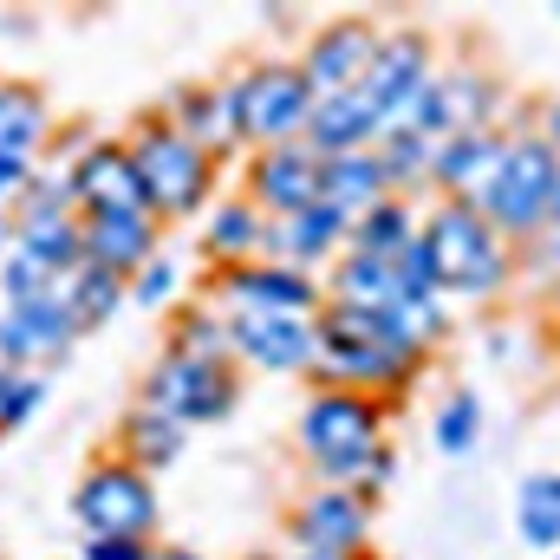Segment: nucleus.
<instances>
[{"label":"nucleus","instance_id":"aec40b11","mask_svg":"<svg viewBox=\"0 0 560 560\" xmlns=\"http://www.w3.org/2000/svg\"><path fill=\"white\" fill-rule=\"evenodd\" d=\"M150 255H163V222H150V215H105V222H85V235H79V261L118 275L125 287Z\"/></svg>","mask_w":560,"mask_h":560},{"label":"nucleus","instance_id":"473e14b6","mask_svg":"<svg viewBox=\"0 0 560 560\" xmlns=\"http://www.w3.org/2000/svg\"><path fill=\"white\" fill-rule=\"evenodd\" d=\"M39 405H46V378L39 372H20V365H0V430L33 423Z\"/></svg>","mask_w":560,"mask_h":560},{"label":"nucleus","instance_id":"f8f14e48","mask_svg":"<svg viewBox=\"0 0 560 560\" xmlns=\"http://www.w3.org/2000/svg\"><path fill=\"white\" fill-rule=\"evenodd\" d=\"M229 359L275 372V378H313L319 365V313H222Z\"/></svg>","mask_w":560,"mask_h":560},{"label":"nucleus","instance_id":"f03ea898","mask_svg":"<svg viewBox=\"0 0 560 560\" xmlns=\"http://www.w3.org/2000/svg\"><path fill=\"white\" fill-rule=\"evenodd\" d=\"M430 365L423 352H411L385 319L372 313H346V306H319V365H313V385H332V392H359V398H405L418 385V372Z\"/></svg>","mask_w":560,"mask_h":560},{"label":"nucleus","instance_id":"9b49d317","mask_svg":"<svg viewBox=\"0 0 560 560\" xmlns=\"http://www.w3.org/2000/svg\"><path fill=\"white\" fill-rule=\"evenodd\" d=\"M59 183H66V202H72V215L79 222H105V215H150V202H143V183H138V163H131V150L125 138H92L66 170H59ZM156 222V215H150Z\"/></svg>","mask_w":560,"mask_h":560},{"label":"nucleus","instance_id":"a211bd4d","mask_svg":"<svg viewBox=\"0 0 560 560\" xmlns=\"http://www.w3.org/2000/svg\"><path fill=\"white\" fill-rule=\"evenodd\" d=\"M339 255H346V222L326 215L319 202H313V209H293V215H268V248H261V261L319 275V268H332Z\"/></svg>","mask_w":560,"mask_h":560},{"label":"nucleus","instance_id":"ddd939ff","mask_svg":"<svg viewBox=\"0 0 560 560\" xmlns=\"http://www.w3.org/2000/svg\"><path fill=\"white\" fill-rule=\"evenodd\" d=\"M209 306L215 313H319L326 287L319 275L275 268V261H242V268H209Z\"/></svg>","mask_w":560,"mask_h":560},{"label":"nucleus","instance_id":"393cba45","mask_svg":"<svg viewBox=\"0 0 560 560\" xmlns=\"http://www.w3.org/2000/svg\"><path fill=\"white\" fill-rule=\"evenodd\" d=\"M183 443H189V430L176 418H163L156 405H131L125 411V423H118V450L112 456H125L131 469H143V476H156V469H170L176 456H183Z\"/></svg>","mask_w":560,"mask_h":560},{"label":"nucleus","instance_id":"4be33fe9","mask_svg":"<svg viewBox=\"0 0 560 560\" xmlns=\"http://www.w3.org/2000/svg\"><path fill=\"white\" fill-rule=\"evenodd\" d=\"M268 248V215L235 189V196H215L202 209V255L215 268H242V261H261Z\"/></svg>","mask_w":560,"mask_h":560},{"label":"nucleus","instance_id":"2eb2a0df","mask_svg":"<svg viewBox=\"0 0 560 560\" xmlns=\"http://www.w3.org/2000/svg\"><path fill=\"white\" fill-rule=\"evenodd\" d=\"M319 170L326 156L313 143H275V150H255L248 170H242V196L261 209V215H293V209H313L319 202Z\"/></svg>","mask_w":560,"mask_h":560},{"label":"nucleus","instance_id":"c9c22d12","mask_svg":"<svg viewBox=\"0 0 560 560\" xmlns=\"http://www.w3.org/2000/svg\"><path fill=\"white\" fill-rule=\"evenodd\" d=\"M528 118H535V138L548 143L560 156V98H541V105H528Z\"/></svg>","mask_w":560,"mask_h":560},{"label":"nucleus","instance_id":"72a5a7b5","mask_svg":"<svg viewBox=\"0 0 560 560\" xmlns=\"http://www.w3.org/2000/svg\"><path fill=\"white\" fill-rule=\"evenodd\" d=\"M176 287H183V268H176L170 255H150L138 275H131L125 300H138L143 313H156V306H170V300H176Z\"/></svg>","mask_w":560,"mask_h":560},{"label":"nucleus","instance_id":"79ce46f5","mask_svg":"<svg viewBox=\"0 0 560 560\" xmlns=\"http://www.w3.org/2000/svg\"><path fill=\"white\" fill-rule=\"evenodd\" d=\"M555 300H560V261H555Z\"/></svg>","mask_w":560,"mask_h":560},{"label":"nucleus","instance_id":"dca6fc26","mask_svg":"<svg viewBox=\"0 0 560 560\" xmlns=\"http://www.w3.org/2000/svg\"><path fill=\"white\" fill-rule=\"evenodd\" d=\"M287 528H293V548H319V555H365V548H372V502H365V495H352V489L319 482L313 495H300V502H293Z\"/></svg>","mask_w":560,"mask_h":560},{"label":"nucleus","instance_id":"a878e982","mask_svg":"<svg viewBox=\"0 0 560 560\" xmlns=\"http://www.w3.org/2000/svg\"><path fill=\"white\" fill-rule=\"evenodd\" d=\"M306 143L319 156H346V150H372L378 143V118L359 92H339V98H319L313 118H306Z\"/></svg>","mask_w":560,"mask_h":560},{"label":"nucleus","instance_id":"39448f33","mask_svg":"<svg viewBox=\"0 0 560 560\" xmlns=\"http://www.w3.org/2000/svg\"><path fill=\"white\" fill-rule=\"evenodd\" d=\"M502 163L489 170V183L476 189V215L502 235V242H535L548 235V196H555V150L535 138V118L522 112L515 125H502Z\"/></svg>","mask_w":560,"mask_h":560},{"label":"nucleus","instance_id":"f257e3e1","mask_svg":"<svg viewBox=\"0 0 560 560\" xmlns=\"http://www.w3.org/2000/svg\"><path fill=\"white\" fill-rule=\"evenodd\" d=\"M385 423H392V405L313 385V398L300 405V450H306V463H313L319 482L378 502L392 489V476H398V450H392Z\"/></svg>","mask_w":560,"mask_h":560},{"label":"nucleus","instance_id":"cd10ccee","mask_svg":"<svg viewBox=\"0 0 560 560\" xmlns=\"http://www.w3.org/2000/svg\"><path fill=\"white\" fill-rule=\"evenodd\" d=\"M118 306H125V280L92 268V261H79L72 275L59 280V313L72 319V332H98Z\"/></svg>","mask_w":560,"mask_h":560},{"label":"nucleus","instance_id":"20e7f679","mask_svg":"<svg viewBox=\"0 0 560 560\" xmlns=\"http://www.w3.org/2000/svg\"><path fill=\"white\" fill-rule=\"evenodd\" d=\"M131 163H138V183H143V202H150V215L170 229V222H189V215H202L209 202H215V183H222V163L202 150V143H189L163 112H150L131 125Z\"/></svg>","mask_w":560,"mask_h":560},{"label":"nucleus","instance_id":"412c9836","mask_svg":"<svg viewBox=\"0 0 560 560\" xmlns=\"http://www.w3.org/2000/svg\"><path fill=\"white\" fill-rule=\"evenodd\" d=\"M385 196H392V183H385V170H378V150L326 156V170H319V209H326V215H339V222L352 229V222L372 215Z\"/></svg>","mask_w":560,"mask_h":560},{"label":"nucleus","instance_id":"f704fd0d","mask_svg":"<svg viewBox=\"0 0 560 560\" xmlns=\"http://www.w3.org/2000/svg\"><path fill=\"white\" fill-rule=\"evenodd\" d=\"M79 555L85 560H143L150 541H79Z\"/></svg>","mask_w":560,"mask_h":560},{"label":"nucleus","instance_id":"f3484780","mask_svg":"<svg viewBox=\"0 0 560 560\" xmlns=\"http://www.w3.org/2000/svg\"><path fill=\"white\" fill-rule=\"evenodd\" d=\"M72 319L59 313V300H20L0 313V365H20V372H39L59 365L72 352Z\"/></svg>","mask_w":560,"mask_h":560},{"label":"nucleus","instance_id":"ea45409f","mask_svg":"<svg viewBox=\"0 0 560 560\" xmlns=\"http://www.w3.org/2000/svg\"><path fill=\"white\" fill-rule=\"evenodd\" d=\"M13 248V209H0V255Z\"/></svg>","mask_w":560,"mask_h":560},{"label":"nucleus","instance_id":"a19ab883","mask_svg":"<svg viewBox=\"0 0 560 560\" xmlns=\"http://www.w3.org/2000/svg\"><path fill=\"white\" fill-rule=\"evenodd\" d=\"M548 255L560 261V229H548Z\"/></svg>","mask_w":560,"mask_h":560},{"label":"nucleus","instance_id":"c85d7f7f","mask_svg":"<svg viewBox=\"0 0 560 560\" xmlns=\"http://www.w3.org/2000/svg\"><path fill=\"white\" fill-rule=\"evenodd\" d=\"M515 528H522V541H528V548H541V555H555V548H560V469L522 482Z\"/></svg>","mask_w":560,"mask_h":560},{"label":"nucleus","instance_id":"4468645a","mask_svg":"<svg viewBox=\"0 0 560 560\" xmlns=\"http://www.w3.org/2000/svg\"><path fill=\"white\" fill-rule=\"evenodd\" d=\"M378 39H385V26H378V20H359V13H352V20H326V26L300 46V72H306L313 98L359 92V79H365V66H372Z\"/></svg>","mask_w":560,"mask_h":560},{"label":"nucleus","instance_id":"c03bdc74","mask_svg":"<svg viewBox=\"0 0 560 560\" xmlns=\"http://www.w3.org/2000/svg\"><path fill=\"white\" fill-rule=\"evenodd\" d=\"M548 560H560V555H548Z\"/></svg>","mask_w":560,"mask_h":560},{"label":"nucleus","instance_id":"37998d69","mask_svg":"<svg viewBox=\"0 0 560 560\" xmlns=\"http://www.w3.org/2000/svg\"><path fill=\"white\" fill-rule=\"evenodd\" d=\"M555 13H560V0H555Z\"/></svg>","mask_w":560,"mask_h":560},{"label":"nucleus","instance_id":"4c0bfd02","mask_svg":"<svg viewBox=\"0 0 560 560\" xmlns=\"http://www.w3.org/2000/svg\"><path fill=\"white\" fill-rule=\"evenodd\" d=\"M280 560H372V555H319V548H287Z\"/></svg>","mask_w":560,"mask_h":560},{"label":"nucleus","instance_id":"7ed1b4c3","mask_svg":"<svg viewBox=\"0 0 560 560\" xmlns=\"http://www.w3.org/2000/svg\"><path fill=\"white\" fill-rule=\"evenodd\" d=\"M418 248L430 261V280L443 300H495L515 280V242H502L476 202H430L418 229Z\"/></svg>","mask_w":560,"mask_h":560},{"label":"nucleus","instance_id":"b1692460","mask_svg":"<svg viewBox=\"0 0 560 560\" xmlns=\"http://www.w3.org/2000/svg\"><path fill=\"white\" fill-rule=\"evenodd\" d=\"M163 118H170L189 143H202L215 163L242 150L235 118H229V98H222V79H215V85H176V98H170V112H163Z\"/></svg>","mask_w":560,"mask_h":560},{"label":"nucleus","instance_id":"c756f323","mask_svg":"<svg viewBox=\"0 0 560 560\" xmlns=\"http://www.w3.org/2000/svg\"><path fill=\"white\" fill-rule=\"evenodd\" d=\"M372 150H378V170H385L392 196L411 202L418 189H430V138L423 131H385Z\"/></svg>","mask_w":560,"mask_h":560},{"label":"nucleus","instance_id":"1a4fd4ad","mask_svg":"<svg viewBox=\"0 0 560 560\" xmlns=\"http://www.w3.org/2000/svg\"><path fill=\"white\" fill-rule=\"evenodd\" d=\"M143 405H156L183 430L222 423L242 405V365L235 359H196V352H156V365L143 378Z\"/></svg>","mask_w":560,"mask_h":560},{"label":"nucleus","instance_id":"5701e85b","mask_svg":"<svg viewBox=\"0 0 560 560\" xmlns=\"http://www.w3.org/2000/svg\"><path fill=\"white\" fill-rule=\"evenodd\" d=\"M52 131H59V118H52L46 92H39V85H26V79H0V156L46 163Z\"/></svg>","mask_w":560,"mask_h":560},{"label":"nucleus","instance_id":"6ab92c4d","mask_svg":"<svg viewBox=\"0 0 560 560\" xmlns=\"http://www.w3.org/2000/svg\"><path fill=\"white\" fill-rule=\"evenodd\" d=\"M502 143H509V131H456V138H436L430 143V189L443 202H476V189L502 163Z\"/></svg>","mask_w":560,"mask_h":560},{"label":"nucleus","instance_id":"9d476101","mask_svg":"<svg viewBox=\"0 0 560 560\" xmlns=\"http://www.w3.org/2000/svg\"><path fill=\"white\" fill-rule=\"evenodd\" d=\"M430 72H436V39H430L423 26H385L372 66H365V79H359V98L372 105L378 138L411 118V105H418V92L430 85Z\"/></svg>","mask_w":560,"mask_h":560},{"label":"nucleus","instance_id":"6e6552de","mask_svg":"<svg viewBox=\"0 0 560 560\" xmlns=\"http://www.w3.org/2000/svg\"><path fill=\"white\" fill-rule=\"evenodd\" d=\"M156 476L131 469L125 456H105L79 476L72 489V522L79 541H150L156 535Z\"/></svg>","mask_w":560,"mask_h":560},{"label":"nucleus","instance_id":"58836bf2","mask_svg":"<svg viewBox=\"0 0 560 560\" xmlns=\"http://www.w3.org/2000/svg\"><path fill=\"white\" fill-rule=\"evenodd\" d=\"M548 229H560V163H555V196H548Z\"/></svg>","mask_w":560,"mask_h":560},{"label":"nucleus","instance_id":"bb28decb","mask_svg":"<svg viewBox=\"0 0 560 560\" xmlns=\"http://www.w3.org/2000/svg\"><path fill=\"white\" fill-rule=\"evenodd\" d=\"M418 229H423V209H418V202L385 196L372 215H359V222L346 229V248H352V255H372V261H398V255L418 242Z\"/></svg>","mask_w":560,"mask_h":560},{"label":"nucleus","instance_id":"423d86ee","mask_svg":"<svg viewBox=\"0 0 560 560\" xmlns=\"http://www.w3.org/2000/svg\"><path fill=\"white\" fill-rule=\"evenodd\" d=\"M222 98H229V118H235V138L248 150H275V143H300L306 138V118H313V85L300 72V59H248L222 79Z\"/></svg>","mask_w":560,"mask_h":560},{"label":"nucleus","instance_id":"7c9ffc66","mask_svg":"<svg viewBox=\"0 0 560 560\" xmlns=\"http://www.w3.org/2000/svg\"><path fill=\"white\" fill-rule=\"evenodd\" d=\"M163 352H196V359H229V326H222V313L209 306V300H196V306H183L176 319H170V346Z\"/></svg>","mask_w":560,"mask_h":560},{"label":"nucleus","instance_id":"0eeeda50","mask_svg":"<svg viewBox=\"0 0 560 560\" xmlns=\"http://www.w3.org/2000/svg\"><path fill=\"white\" fill-rule=\"evenodd\" d=\"M502 118H509V85L482 59H436L430 85L418 92V105L398 131H423L436 143L456 131H502Z\"/></svg>","mask_w":560,"mask_h":560},{"label":"nucleus","instance_id":"2f4dec72","mask_svg":"<svg viewBox=\"0 0 560 560\" xmlns=\"http://www.w3.org/2000/svg\"><path fill=\"white\" fill-rule=\"evenodd\" d=\"M476 430H482V405H476L469 392H450V398L436 405V423H430V443H436L443 456H463V450L476 443Z\"/></svg>","mask_w":560,"mask_h":560},{"label":"nucleus","instance_id":"e433bc0d","mask_svg":"<svg viewBox=\"0 0 560 560\" xmlns=\"http://www.w3.org/2000/svg\"><path fill=\"white\" fill-rule=\"evenodd\" d=\"M143 560H202V555H189V548H176V541H150Z\"/></svg>","mask_w":560,"mask_h":560}]
</instances>
